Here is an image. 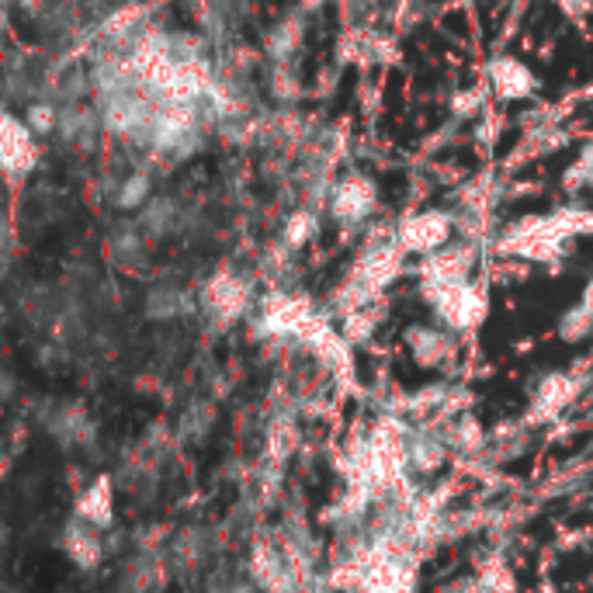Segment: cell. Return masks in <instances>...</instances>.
Listing matches in <instances>:
<instances>
[{
    "label": "cell",
    "mask_w": 593,
    "mask_h": 593,
    "mask_svg": "<svg viewBox=\"0 0 593 593\" xmlns=\"http://www.w3.org/2000/svg\"><path fill=\"white\" fill-rule=\"evenodd\" d=\"M489 84L500 98H528V94L534 90V76L528 73L524 63L504 56V60H496L489 66Z\"/></svg>",
    "instance_id": "9c48e42d"
},
{
    "label": "cell",
    "mask_w": 593,
    "mask_h": 593,
    "mask_svg": "<svg viewBox=\"0 0 593 593\" xmlns=\"http://www.w3.org/2000/svg\"><path fill=\"white\" fill-rule=\"evenodd\" d=\"M4 240H8V219L0 216V243H4Z\"/></svg>",
    "instance_id": "44dd1931"
},
{
    "label": "cell",
    "mask_w": 593,
    "mask_h": 593,
    "mask_svg": "<svg viewBox=\"0 0 593 593\" xmlns=\"http://www.w3.org/2000/svg\"><path fill=\"white\" fill-rule=\"evenodd\" d=\"M73 518H81L94 528H111L114 521V486L108 475H98L94 483H87L73 500Z\"/></svg>",
    "instance_id": "8992f818"
},
{
    "label": "cell",
    "mask_w": 593,
    "mask_h": 593,
    "mask_svg": "<svg viewBox=\"0 0 593 593\" xmlns=\"http://www.w3.org/2000/svg\"><path fill=\"white\" fill-rule=\"evenodd\" d=\"M14 392H17V382H14V375L0 368V403H8V399H11Z\"/></svg>",
    "instance_id": "e0dca14e"
},
{
    "label": "cell",
    "mask_w": 593,
    "mask_h": 593,
    "mask_svg": "<svg viewBox=\"0 0 593 593\" xmlns=\"http://www.w3.org/2000/svg\"><path fill=\"white\" fill-rule=\"evenodd\" d=\"M559 330H562L566 340H583V337L593 330V316L586 313V305H583V302H580L569 316H562V327H559Z\"/></svg>",
    "instance_id": "9a60e30c"
},
{
    "label": "cell",
    "mask_w": 593,
    "mask_h": 593,
    "mask_svg": "<svg viewBox=\"0 0 593 593\" xmlns=\"http://www.w3.org/2000/svg\"><path fill=\"white\" fill-rule=\"evenodd\" d=\"M149 191H153V181H149V174H132V178H125V184L119 187V208H125V213H132V208H143L146 202H149Z\"/></svg>",
    "instance_id": "7c38bea8"
},
{
    "label": "cell",
    "mask_w": 593,
    "mask_h": 593,
    "mask_svg": "<svg viewBox=\"0 0 593 593\" xmlns=\"http://www.w3.org/2000/svg\"><path fill=\"white\" fill-rule=\"evenodd\" d=\"M60 538H63L60 545L70 556V562L81 566V569H98L101 559H105V552H108V545L101 538V528H94V524H87L81 518H70Z\"/></svg>",
    "instance_id": "5b68a950"
},
{
    "label": "cell",
    "mask_w": 593,
    "mask_h": 593,
    "mask_svg": "<svg viewBox=\"0 0 593 593\" xmlns=\"http://www.w3.org/2000/svg\"><path fill=\"white\" fill-rule=\"evenodd\" d=\"M330 208H334V216L340 222H348V226L365 222L372 216V208H375V187L365 178H348L337 187Z\"/></svg>",
    "instance_id": "ba28073f"
},
{
    "label": "cell",
    "mask_w": 593,
    "mask_h": 593,
    "mask_svg": "<svg viewBox=\"0 0 593 593\" xmlns=\"http://www.w3.org/2000/svg\"><path fill=\"white\" fill-rule=\"evenodd\" d=\"M38 136L25 125V119L0 108V170L11 181H25L38 167Z\"/></svg>",
    "instance_id": "6da1fadb"
},
{
    "label": "cell",
    "mask_w": 593,
    "mask_h": 593,
    "mask_svg": "<svg viewBox=\"0 0 593 593\" xmlns=\"http://www.w3.org/2000/svg\"><path fill=\"white\" fill-rule=\"evenodd\" d=\"M431 299H434V310L441 313V319L455 330H472L475 323L486 316V299L475 289H469L465 281L431 289Z\"/></svg>",
    "instance_id": "3957f363"
},
{
    "label": "cell",
    "mask_w": 593,
    "mask_h": 593,
    "mask_svg": "<svg viewBox=\"0 0 593 593\" xmlns=\"http://www.w3.org/2000/svg\"><path fill=\"white\" fill-rule=\"evenodd\" d=\"M410 348L420 365H441V358L451 351V343L437 330H410Z\"/></svg>",
    "instance_id": "8fae6325"
},
{
    "label": "cell",
    "mask_w": 593,
    "mask_h": 593,
    "mask_svg": "<svg viewBox=\"0 0 593 593\" xmlns=\"http://www.w3.org/2000/svg\"><path fill=\"white\" fill-rule=\"evenodd\" d=\"M8 465H11V458H8L4 451H0V475H4V472H8Z\"/></svg>",
    "instance_id": "ffe728a7"
},
{
    "label": "cell",
    "mask_w": 593,
    "mask_h": 593,
    "mask_svg": "<svg viewBox=\"0 0 593 593\" xmlns=\"http://www.w3.org/2000/svg\"><path fill=\"white\" fill-rule=\"evenodd\" d=\"M569 396H572V382H566L562 375L559 378H548L542 392H538V403H542V413H556L569 403Z\"/></svg>",
    "instance_id": "4fadbf2b"
},
{
    "label": "cell",
    "mask_w": 593,
    "mask_h": 593,
    "mask_svg": "<svg viewBox=\"0 0 593 593\" xmlns=\"http://www.w3.org/2000/svg\"><path fill=\"white\" fill-rule=\"evenodd\" d=\"M25 125L35 132V136H49L52 129H60V111H56L52 105H46V101L28 105V111H25Z\"/></svg>",
    "instance_id": "5bb4252c"
},
{
    "label": "cell",
    "mask_w": 593,
    "mask_h": 593,
    "mask_svg": "<svg viewBox=\"0 0 593 593\" xmlns=\"http://www.w3.org/2000/svg\"><path fill=\"white\" fill-rule=\"evenodd\" d=\"M583 305H586V313L593 316V281L586 285V295H583Z\"/></svg>",
    "instance_id": "d6986e66"
},
{
    "label": "cell",
    "mask_w": 593,
    "mask_h": 593,
    "mask_svg": "<svg viewBox=\"0 0 593 593\" xmlns=\"http://www.w3.org/2000/svg\"><path fill=\"white\" fill-rule=\"evenodd\" d=\"M43 427L46 434L52 437L60 448H90L98 441V427H94V420L87 416V410L81 403H56V407H46L43 410Z\"/></svg>",
    "instance_id": "7a4b0ae2"
},
{
    "label": "cell",
    "mask_w": 593,
    "mask_h": 593,
    "mask_svg": "<svg viewBox=\"0 0 593 593\" xmlns=\"http://www.w3.org/2000/svg\"><path fill=\"white\" fill-rule=\"evenodd\" d=\"M448 233H451V222L445 213H424L403 226L399 246H407V251H416V254H437V246L448 240Z\"/></svg>",
    "instance_id": "52a82bcc"
},
{
    "label": "cell",
    "mask_w": 593,
    "mask_h": 593,
    "mask_svg": "<svg viewBox=\"0 0 593 593\" xmlns=\"http://www.w3.org/2000/svg\"><path fill=\"white\" fill-rule=\"evenodd\" d=\"M8 542H11V528H8V521L0 518V552L8 548Z\"/></svg>",
    "instance_id": "ac0fdd59"
},
{
    "label": "cell",
    "mask_w": 593,
    "mask_h": 593,
    "mask_svg": "<svg viewBox=\"0 0 593 593\" xmlns=\"http://www.w3.org/2000/svg\"><path fill=\"white\" fill-rule=\"evenodd\" d=\"M313 229H316L313 216H295V219L289 222V229H285V240H289L292 246H299V243H305V240L313 237Z\"/></svg>",
    "instance_id": "2e32d148"
},
{
    "label": "cell",
    "mask_w": 593,
    "mask_h": 593,
    "mask_svg": "<svg viewBox=\"0 0 593 593\" xmlns=\"http://www.w3.org/2000/svg\"><path fill=\"white\" fill-rule=\"evenodd\" d=\"M246 302H251V289H246L237 275H216L202 292L205 313L213 319H222V323L237 319L246 310Z\"/></svg>",
    "instance_id": "277c9868"
},
{
    "label": "cell",
    "mask_w": 593,
    "mask_h": 593,
    "mask_svg": "<svg viewBox=\"0 0 593 593\" xmlns=\"http://www.w3.org/2000/svg\"><path fill=\"white\" fill-rule=\"evenodd\" d=\"M187 310H191V295L181 289H157L146 299V313L153 319H174V316H184Z\"/></svg>",
    "instance_id": "30bf717a"
}]
</instances>
